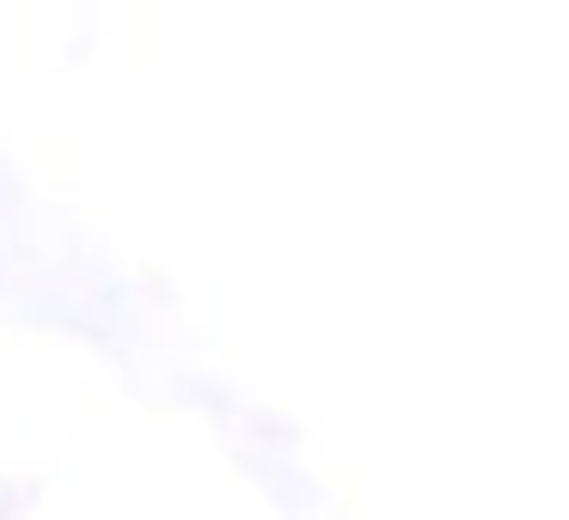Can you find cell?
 <instances>
[]
</instances>
